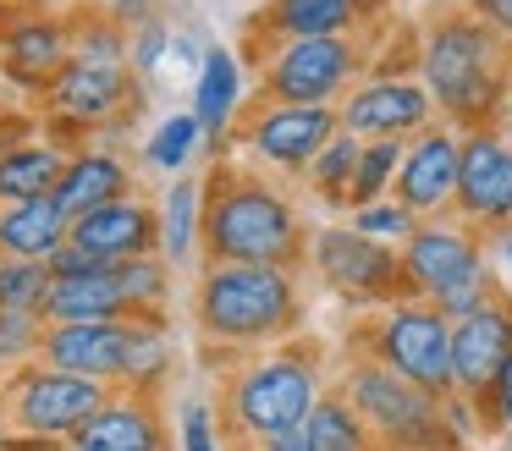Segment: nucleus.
I'll return each mask as SVG.
<instances>
[{"mask_svg":"<svg viewBox=\"0 0 512 451\" xmlns=\"http://www.w3.org/2000/svg\"><path fill=\"white\" fill-rule=\"evenodd\" d=\"M309 259V226L287 187L259 165L215 160L204 176V264H281Z\"/></svg>","mask_w":512,"mask_h":451,"instance_id":"1","label":"nucleus"},{"mask_svg":"<svg viewBox=\"0 0 512 451\" xmlns=\"http://www.w3.org/2000/svg\"><path fill=\"white\" fill-rule=\"evenodd\" d=\"M419 83L430 88L435 116L457 132H485L507 110L512 94V44L496 28L474 17L468 6H452L419 33Z\"/></svg>","mask_w":512,"mask_h":451,"instance_id":"2","label":"nucleus"},{"mask_svg":"<svg viewBox=\"0 0 512 451\" xmlns=\"http://www.w3.org/2000/svg\"><path fill=\"white\" fill-rule=\"evenodd\" d=\"M303 319L298 270L281 264H199L193 281V330L226 352H265L292 341Z\"/></svg>","mask_w":512,"mask_h":451,"instance_id":"3","label":"nucleus"},{"mask_svg":"<svg viewBox=\"0 0 512 451\" xmlns=\"http://www.w3.org/2000/svg\"><path fill=\"white\" fill-rule=\"evenodd\" d=\"M325 380L320 358L303 341H281V347L248 352L221 385V429L232 440V451H254L270 440H287L309 424V413L320 407Z\"/></svg>","mask_w":512,"mask_h":451,"instance_id":"4","label":"nucleus"},{"mask_svg":"<svg viewBox=\"0 0 512 451\" xmlns=\"http://www.w3.org/2000/svg\"><path fill=\"white\" fill-rule=\"evenodd\" d=\"M138 116V77L127 66V28L111 17H83L78 22V50H72L67 72L50 83L45 94V138L61 149H83L94 132L116 127V121Z\"/></svg>","mask_w":512,"mask_h":451,"instance_id":"5","label":"nucleus"},{"mask_svg":"<svg viewBox=\"0 0 512 451\" xmlns=\"http://www.w3.org/2000/svg\"><path fill=\"white\" fill-rule=\"evenodd\" d=\"M336 391L353 402L364 429L375 435V451H457L463 440L446 424V396H430L424 385L402 380L397 369L358 352L342 369Z\"/></svg>","mask_w":512,"mask_h":451,"instance_id":"6","label":"nucleus"},{"mask_svg":"<svg viewBox=\"0 0 512 451\" xmlns=\"http://www.w3.org/2000/svg\"><path fill=\"white\" fill-rule=\"evenodd\" d=\"M254 72H259V105H342L375 72V50H369L364 33L259 44Z\"/></svg>","mask_w":512,"mask_h":451,"instance_id":"7","label":"nucleus"},{"mask_svg":"<svg viewBox=\"0 0 512 451\" xmlns=\"http://www.w3.org/2000/svg\"><path fill=\"white\" fill-rule=\"evenodd\" d=\"M364 352L386 369H397L402 380L424 385L430 396H457L452 374V319L435 303L402 297V303L380 308L364 325Z\"/></svg>","mask_w":512,"mask_h":451,"instance_id":"8","label":"nucleus"},{"mask_svg":"<svg viewBox=\"0 0 512 451\" xmlns=\"http://www.w3.org/2000/svg\"><path fill=\"white\" fill-rule=\"evenodd\" d=\"M105 402H111V385L83 380V374H61L50 363H28L17 374H0V407H6L17 435H45V440L72 446V435Z\"/></svg>","mask_w":512,"mask_h":451,"instance_id":"9","label":"nucleus"},{"mask_svg":"<svg viewBox=\"0 0 512 451\" xmlns=\"http://www.w3.org/2000/svg\"><path fill=\"white\" fill-rule=\"evenodd\" d=\"M309 264L320 286H331L342 303L353 308H391L408 297V275H402V248L375 242L353 226H320L309 237Z\"/></svg>","mask_w":512,"mask_h":451,"instance_id":"10","label":"nucleus"},{"mask_svg":"<svg viewBox=\"0 0 512 451\" xmlns=\"http://www.w3.org/2000/svg\"><path fill=\"white\" fill-rule=\"evenodd\" d=\"M342 132V116L336 105H254L243 121H237L232 143L248 154L254 165L281 176H298L314 165V154Z\"/></svg>","mask_w":512,"mask_h":451,"instance_id":"11","label":"nucleus"},{"mask_svg":"<svg viewBox=\"0 0 512 451\" xmlns=\"http://www.w3.org/2000/svg\"><path fill=\"white\" fill-rule=\"evenodd\" d=\"M336 116H342V132H353L358 143H380V138L408 143L441 121L430 88L419 83V72H369L336 105Z\"/></svg>","mask_w":512,"mask_h":451,"instance_id":"12","label":"nucleus"},{"mask_svg":"<svg viewBox=\"0 0 512 451\" xmlns=\"http://www.w3.org/2000/svg\"><path fill=\"white\" fill-rule=\"evenodd\" d=\"M490 270L485 259V237L474 226H463L457 215L441 220H419L408 242H402V275H408V297L419 303H441L452 297L468 275Z\"/></svg>","mask_w":512,"mask_h":451,"instance_id":"13","label":"nucleus"},{"mask_svg":"<svg viewBox=\"0 0 512 451\" xmlns=\"http://www.w3.org/2000/svg\"><path fill=\"white\" fill-rule=\"evenodd\" d=\"M72 50H78V22L67 11H50V6H28L12 11L0 22V72L6 83L23 88V94H50L61 72H67Z\"/></svg>","mask_w":512,"mask_h":451,"instance_id":"14","label":"nucleus"},{"mask_svg":"<svg viewBox=\"0 0 512 451\" xmlns=\"http://www.w3.org/2000/svg\"><path fill=\"white\" fill-rule=\"evenodd\" d=\"M452 215L479 237L512 226V143L496 127L463 132V176H457Z\"/></svg>","mask_w":512,"mask_h":451,"instance_id":"15","label":"nucleus"},{"mask_svg":"<svg viewBox=\"0 0 512 451\" xmlns=\"http://www.w3.org/2000/svg\"><path fill=\"white\" fill-rule=\"evenodd\" d=\"M457 176H463V132L435 121L430 132L408 138V154H402L391 198L402 209H413L419 220H441L457 204Z\"/></svg>","mask_w":512,"mask_h":451,"instance_id":"16","label":"nucleus"},{"mask_svg":"<svg viewBox=\"0 0 512 451\" xmlns=\"http://www.w3.org/2000/svg\"><path fill=\"white\" fill-rule=\"evenodd\" d=\"M386 0H259L248 17V44H292V39H353L369 33Z\"/></svg>","mask_w":512,"mask_h":451,"instance_id":"17","label":"nucleus"},{"mask_svg":"<svg viewBox=\"0 0 512 451\" xmlns=\"http://www.w3.org/2000/svg\"><path fill=\"white\" fill-rule=\"evenodd\" d=\"M512 363V292L501 286L485 308H474L468 319L452 325V374H457V396L485 402L496 391V380Z\"/></svg>","mask_w":512,"mask_h":451,"instance_id":"18","label":"nucleus"},{"mask_svg":"<svg viewBox=\"0 0 512 451\" xmlns=\"http://www.w3.org/2000/svg\"><path fill=\"white\" fill-rule=\"evenodd\" d=\"M72 248H83L105 270L149 259V253H160V204L133 193V198H116V204L94 209V215L72 220Z\"/></svg>","mask_w":512,"mask_h":451,"instance_id":"19","label":"nucleus"},{"mask_svg":"<svg viewBox=\"0 0 512 451\" xmlns=\"http://www.w3.org/2000/svg\"><path fill=\"white\" fill-rule=\"evenodd\" d=\"M133 325H138V319H105V325H50L39 363H50V369H61V374H83V380H100V385H111V391H122Z\"/></svg>","mask_w":512,"mask_h":451,"instance_id":"20","label":"nucleus"},{"mask_svg":"<svg viewBox=\"0 0 512 451\" xmlns=\"http://www.w3.org/2000/svg\"><path fill=\"white\" fill-rule=\"evenodd\" d=\"M67 451H171L166 407H160V396L111 391V402L72 435Z\"/></svg>","mask_w":512,"mask_h":451,"instance_id":"21","label":"nucleus"},{"mask_svg":"<svg viewBox=\"0 0 512 451\" xmlns=\"http://www.w3.org/2000/svg\"><path fill=\"white\" fill-rule=\"evenodd\" d=\"M138 193V171L122 160L116 149H100V143H83V149H72L67 171H61L56 182V204L67 209L72 220L94 215V209L116 204V198H133Z\"/></svg>","mask_w":512,"mask_h":451,"instance_id":"22","label":"nucleus"},{"mask_svg":"<svg viewBox=\"0 0 512 451\" xmlns=\"http://www.w3.org/2000/svg\"><path fill=\"white\" fill-rule=\"evenodd\" d=\"M105 319H138L116 270H83L56 275L45 297V325H105Z\"/></svg>","mask_w":512,"mask_h":451,"instance_id":"23","label":"nucleus"},{"mask_svg":"<svg viewBox=\"0 0 512 451\" xmlns=\"http://www.w3.org/2000/svg\"><path fill=\"white\" fill-rule=\"evenodd\" d=\"M72 242V215L56 198H23L0 204V259H34L50 264Z\"/></svg>","mask_w":512,"mask_h":451,"instance_id":"24","label":"nucleus"},{"mask_svg":"<svg viewBox=\"0 0 512 451\" xmlns=\"http://www.w3.org/2000/svg\"><path fill=\"white\" fill-rule=\"evenodd\" d=\"M237 105H243V61H237V50H226V44H210V55H204L199 77H193V116H199L204 138L215 143H232L237 132Z\"/></svg>","mask_w":512,"mask_h":451,"instance_id":"25","label":"nucleus"},{"mask_svg":"<svg viewBox=\"0 0 512 451\" xmlns=\"http://www.w3.org/2000/svg\"><path fill=\"white\" fill-rule=\"evenodd\" d=\"M72 149H61L56 138H23L0 143V204H23V198H50L67 171Z\"/></svg>","mask_w":512,"mask_h":451,"instance_id":"26","label":"nucleus"},{"mask_svg":"<svg viewBox=\"0 0 512 451\" xmlns=\"http://www.w3.org/2000/svg\"><path fill=\"white\" fill-rule=\"evenodd\" d=\"M155 204H160V259L171 270H188L193 259H204V182L177 176Z\"/></svg>","mask_w":512,"mask_h":451,"instance_id":"27","label":"nucleus"},{"mask_svg":"<svg viewBox=\"0 0 512 451\" xmlns=\"http://www.w3.org/2000/svg\"><path fill=\"white\" fill-rule=\"evenodd\" d=\"M171 374V336L166 319H138L133 325V347H127V369H122V391L138 396H160Z\"/></svg>","mask_w":512,"mask_h":451,"instance_id":"28","label":"nucleus"},{"mask_svg":"<svg viewBox=\"0 0 512 451\" xmlns=\"http://www.w3.org/2000/svg\"><path fill=\"white\" fill-rule=\"evenodd\" d=\"M358 154H364V143H358L353 132H336V138L314 154L309 171H303V187H309L320 204L347 209V193H353V176H358Z\"/></svg>","mask_w":512,"mask_h":451,"instance_id":"29","label":"nucleus"},{"mask_svg":"<svg viewBox=\"0 0 512 451\" xmlns=\"http://www.w3.org/2000/svg\"><path fill=\"white\" fill-rule=\"evenodd\" d=\"M303 435H309L314 451H375V435L364 429V418L353 413V402H347L342 391L320 396V407L309 413Z\"/></svg>","mask_w":512,"mask_h":451,"instance_id":"30","label":"nucleus"},{"mask_svg":"<svg viewBox=\"0 0 512 451\" xmlns=\"http://www.w3.org/2000/svg\"><path fill=\"white\" fill-rule=\"evenodd\" d=\"M199 143H204L199 116H193V110H171V116L160 121L155 132H149V143H144V165H149V171H166L171 182H177V176L188 171V160L199 154Z\"/></svg>","mask_w":512,"mask_h":451,"instance_id":"31","label":"nucleus"},{"mask_svg":"<svg viewBox=\"0 0 512 451\" xmlns=\"http://www.w3.org/2000/svg\"><path fill=\"white\" fill-rule=\"evenodd\" d=\"M402 154H408V143H397V138L364 143V154H358V176H353V193H347V215H353V209H364V204L391 198L397 171H402Z\"/></svg>","mask_w":512,"mask_h":451,"instance_id":"32","label":"nucleus"},{"mask_svg":"<svg viewBox=\"0 0 512 451\" xmlns=\"http://www.w3.org/2000/svg\"><path fill=\"white\" fill-rule=\"evenodd\" d=\"M122 286H127V297H133V308H138V319H166V308H171V264L160 259V253H149V259H133V264H122Z\"/></svg>","mask_w":512,"mask_h":451,"instance_id":"33","label":"nucleus"},{"mask_svg":"<svg viewBox=\"0 0 512 451\" xmlns=\"http://www.w3.org/2000/svg\"><path fill=\"white\" fill-rule=\"evenodd\" d=\"M50 264L34 259H0V308L12 314H45V297H50Z\"/></svg>","mask_w":512,"mask_h":451,"instance_id":"34","label":"nucleus"},{"mask_svg":"<svg viewBox=\"0 0 512 451\" xmlns=\"http://www.w3.org/2000/svg\"><path fill=\"white\" fill-rule=\"evenodd\" d=\"M45 314H12L0 308V374H17L28 363H39L45 352Z\"/></svg>","mask_w":512,"mask_h":451,"instance_id":"35","label":"nucleus"},{"mask_svg":"<svg viewBox=\"0 0 512 451\" xmlns=\"http://www.w3.org/2000/svg\"><path fill=\"white\" fill-rule=\"evenodd\" d=\"M171 39H177V22H171L166 11H155V17H144L138 28H127V66H133L138 83H149V77L171 61Z\"/></svg>","mask_w":512,"mask_h":451,"instance_id":"36","label":"nucleus"},{"mask_svg":"<svg viewBox=\"0 0 512 451\" xmlns=\"http://www.w3.org/2000/svg\"><path fill=\"white\" fill-rule=\"evenodd\" d=\"M347 226L364 231V237H375V242H391V248H402V242L419 231V215H413V209H402L397 198H380V204L353 209V215H347Z\"/></svg>","mask_w":512,"mask_h":451,"instance_id":"37","label":"nucleus"},{"mask_svg":"<svg viewBox=\"0 0 512 451\" xmlns=\"http://www.w3.org/2000/svg\"><path fill=\"white\" fill-rule=\"evenodd\" d=\"M177 451H232L221 429V413L210 402H182V424H177Z\"/></svg>","mask_w":512,"mask_h":451,"instance_id":"38","label":"nucleus"},{"mask_svg":"<svg viewBox=\"0 0 512 451\" xmlns=\"http://www.w3.org/2000/svg\"><path fill=\"white\" fill-rule=\"evenodd\" d=\"M479 413H485L490 424L501 429V435H512V363H507V374L496 380V391H490L485 402H479Z\"/></svg>","mask_w":512,"mask_h":451,"instance_id":"39","label":"nucleus"},{"mask_svg":"<svg viewBox=\"0 0 512 451\" xmlns=\"http://www.w3.org/2000/svg\"><path fill=\"white\" fill-rule=\"evenodd\" d=\"M468 11H474L479 22H485V28H496L501 39L512 44V0H463Z\"/></svg>","mask_w":512,"mask_h":451,"instance_id":"40","label":"nucleus"},{"mask_svg":"<svg viewBox=\"0 0 512 451\" xmlns=\"http://www.w3.org/2000/svg\"><path fill=\"white\" fill-rule=\"evenodd\" d=\"M155 0H105V17L116 22V28H138L144 17H155Z\"/></svg>","mask_w":512,"mask_h":451,"instance_id":"41","label":"nucleus"},{"mask_svg":"<svg viewBox=\"0 0 512 451\" xmlns=\"http://www.w3.org/2000/svg\"><path fill=\"white\" fill-rule=\"evenodd\" d=\"M6 451H67V446H61V440H45V435H17V429H12Z\"/></svg>","mask_w":512,"mask_h":451,"instance_id":"42","label":"nucleus"},{"mask_svg":"<svg viewBox=\"0 0 512 451\" xmlns=\"http://www.w3.org/2000/svg\"><path fill=\"white\" fill-rule=\"evenodd\" d=\"M254 451H314V446H309V435L298 429V435H287V440H270V446H254Z\"/></svg>","mask_w":512,"mask_h":451,"instance_id":"43","label":"nucleus"},{"mask_svg":"<svg viewBox=\"0 0 512 451\" xmlns=\"http://www.w3.org/2000/svg\"><path fill=\"white\" fill-rule=\"evenodd\" d=\"M6 440H12V418H6V407H0V451H6Z\"/></svg>","mask_w":512,"mask_h":451,"instance_id":"44","label":"nucleus"},{"mask_svg":"<svg viewBox=\"0 0 512 451\" xmlns=\"http://www.w3.org/2000/svg\"><path fill=\"white\" fill-rule=\"evenodd\" d=\"M501 253H507V259H512V226L501 231Z\"/></svg>","mask_w":512,"mask_h":451,"instance_id":"45","label":"nucleus"},{"mask_svg":"<svg viewBox=\"0 0 512 451\" xmlns=\"http://www.w3.org/2000/svg\"><path fill=\"white\" fill-rule=\"evenodd\" d=\"M0 88H6V72H0Z\"/></svg>","mask_w":512,"mask_h":451,"instance_id":"46","label":"nucleus"},{"mask_svg":"<svg viewBox=\"0 0 512 451\" xmlns=\"http://www.w3.org/2000/svg\"><path fill=\"white\" fill-rule=\"evenodd\" d=\"M0 143H6V138H0Z\"/></svg>","mask_w":512,"mask_h":451,"instance_id":"47","label":"nucleus"}]
</instances>
